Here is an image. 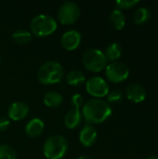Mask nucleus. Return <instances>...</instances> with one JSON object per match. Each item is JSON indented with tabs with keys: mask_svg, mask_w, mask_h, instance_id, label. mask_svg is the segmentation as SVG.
Masks as SVG:
<instances>
[{
	"mask_svg": "<svg viewBox=\"0 0 158 159\" xmlns=\"http://www.w3.org/2000/svg\"><path fill=\"white\" fill-rule=\"evenodd\" d=\"M129 75V67L122 61H111L105 67V75L113 83H121L125 81Z\"/></svg>",
	"mask_w": 158,
	"mask_h": 159,
	"instance_id": "nucleus-7",
	"label": "nucleus"
},
{
	"mask_svg": "<svg viewBox=\"0 0 158 159\" xmlns=\"http://www.w3.org/2000/svg\"><path fill=\"white\" fill-rule=\"evenodd\" d=\"M36 76L43 85L57 84L64 76V69L59 61H47L39 67Z\"/></svg>",
	"mask_w": 158,
	"mask_h": 159,
	"instance_id": "nucleus-2",
	"label": "nucleus"
},
{
	"mask_svg": "<svg viewBox=\"0 0 158 159\" xmlns=\"http://www.w3.org/2000/svg\"><path fill=\"white\" fill-rule=\"evenodd\" d=\"M82 113L78 108L72 107L64 116V125L69 129H74L79 127L82 122Z\"/></svg>",
	"mask_w": 158,
	"mask_h": 159,
	"instance_id": "nucleus-14",
	"label": "nucleus"
},
{
	"mask_svg": "<svg viewBox=\"0 0 158 159\" xmlns=\"http://www.w3.org/2000/svg\"><path fill=\"white\" fill-rule=\"evenodd\" d=\"M84 98L81 94L79 93H76V94H74L72 96V99H71V105L72 107H74V108H78V109H81L84 105Z\"/></svg>",
	"mask_w": 158,
	"mask_h": 159,
	"instance_id": "nucleus-24",
	"label": "nucleus"
},
{
	"mask_svg": "<svg viewBox=\"0 0 158 159\" xmlns=\"http://www.w3.org/2000/svg\"><path fill=\"white\" fill-rule=\"evenodd\" d=\"M98 138V131L97 129L89 124L85 125L79 133V142L82 145L86 147H90L92 146Z\"/></svg>",
	"mask_w": 158,
	"mask_h": 159,
	"instance_id": "nucleus-12",
	"label": "nucleus"
},
{
	"mask_svg": "<svg viewBox=\"0 0 158 159\" xmlns=\"http://www.w3.org/2000/svg\"><path fill=\"white\" fill-rule=\"evenodd\" d=\"M128 99L135 103L142 102L146 98V90L144 87L139 83H131L126 89Z\"/></svg>",
	"mask_w": 158,
	"mask_h": 159,
	"instance_id": "nucleus-11",
	"label": "nucleus"
},
{
	"mask_svg": "<svg viewBox=\"0 0 158 159\" xmlns=\"http://www.w3.org/2000/svg\"><path fill=\"white\" fill-rule=\"evenodd\" d=\"M29 111L30 108L26 102L18 101L12 102L9 105L7 109V115L9 119L13 121H20L28 116Z\"/></svg>",
	"mask_w": 158,
	"mask_h": 159,
	"instance_id": "nucleus-10",
	"label": "nucleus"
},
{
	"mask_svg": "<svg viewBox=\"0 0 158 159\" xmlns=\"http://www.w3.org/2000/svg\"><path fill=\"white\" fill-rule=\"evenodd\" d=\"M66 83L70 86H79L86 81L85 75L79 70H71L65 75Z\"/></svg>",
	"mask_w": 158,
	"mask_h": 159,
	"instance_id": "nucleus-18",
	"label": "nucleus"
},
{
	"mask_svg": "<svg viewBox=\"0 0 158 159\" xmlns=\"http://www.w3.org/2000/svg\"><path fill=\"white\" fill-rule=\"evenodd\" d=\"M111 105L102 99H90L82 107V116L89 125L101 124L106 121L112 115Z\"/></svg>",
	"mask_w": 158,
	"mask_h": 159,
	"instance_id": "nucleus-1",
	"label": "nucleus"
},
{
	"mask_svg": "<svg viewBox=\"0 0 158 159\" xmlns=\"http://www.w3.org/2000/svg\"><path fill=\"white\" fill-rule=\"evenodd\" d=\"M122 51H123V49H122L121 45L117 42H114V43H111L109 46H107V48H105V51L103 53H104L107 61H115L121 57Z\"/></svg>",
	"mask_w": 158,
	"mask_h": 159,
	"instance_id": "nucleus-17",
	"label": "nucleus"
},
{
	"mask_svg": "<svg viewBox=\"0 0 158 159\" xmlns=\"http://www.w3.org/2000/svg\"><path fill=\"white\" fill-rule=\"evenodd\" d=\"M0 159H17V153L10 145L0 144Z\"/></svg>",
	"mask_w": 158,
	"mask_h": 159,
	"instance_id": "nucleus-21",
	"label": "nucleus"
},
{
	"mask_svg": "<svg viewBox=\"0 0 158 159\" xmlns=\"http://www.w3.org/2000/svg\"><path fill=\"white\" fill-rule=\"evenodd\" d=\"M80 16V7L74 1L63 2L58 9V20L64 25L73 24Z\"/></svg>",
	"mask_w": 158,
	"mask_h": 159,
	"instance_id": "nucleus-6",
	"label": "nucleus"
},
{
	"mask_svg": "<svg viewBox=\"0 0 158 159\" xmlns=\"http://www.w3.org/2000/svg\"><path fill=\"white\" fill-rule=\"evenodd\" d=\"M86 89L89 95L96 99H102L109 93V85L101 76H92L86 82Z\"/></svg>",
	"mask_w": 158,
	"mask_h": 159,
	"instance_id": "nucleus-8",
	"label": "nucleus"
},
{
	"mask_svg": "<svg viewBox=\"0 0 158 159\" xmlns=\"http://www.w3.org/2000/svg\"><path fill=\"white\" fill-rule=\"evenodd\" d=\"M140 3L139 0H117L115 2L116 7H118V9H129L133 7H135L136 5H138Z\"/></svg>",
	"mask_w": 158,
	"mask_h": 159,
	"instance_id": "nucleus-23",
	"label": "nucleus"
},
{
	"mask_svg": "<svg viewBox=\"0 0 158 159\" xmlns=\"http://www.w3.org/2000/svg\"><path fill=\"white\" fill-rule=\"evenodd\" d=\"M25 134L31 138L39 137L45 130V123L38 117H34L25 125Z\"/></svg>",
	"mask_w": 158,
	"mask_h": 159,
	"instance_id": "nucleus-13",
	"label": "nucleus"
},
{
	"mask_svg": "<svg viewBox=\"0 0 158 159\" xmlns=\"http://www.w3.org/2000/svg\"><path fill=\"white\" fill-rule=\"evenodd\" d=\"M82 35L77 30H68L64 32L61 37V45L66 50H74L77 48L81 43Z\"/></svg>",
	"mask_w": 158,
	"mask_h": 159,
	"instance_id": "nucleus-9",
	"label": "nucleus"
},
{
	"mask_svg": "<svg viewBox=\"0 0 158 159\" xmlns=\"http://www.w3.org/2000/svg\"><path fill=\"white\" fill-rule=\"evenodd\" d=\"M43 102L45 105L49 108H57L61 105L63 102V97L60 92L50 90L44 94Z\"/></svg>",
	"mask_w": 158,
	"mask_h": 159,
	"instance_id": "nucleus-15",
	"label": "nucleus"
},
{
	"mask_svg": "<svg viewBox=\"0 0 158 159\" xmlns=\"http://www.w3.org/2000/svg\"><path fill=\"white\" fill-rule=\"evenodd\" d=\"M82 63L84 67L92 73H99L105 69L108 64V61L101 49L88 48L82 56Z\"/></svg>",
	"mask_w": 158,
	"mask_h": 159,
	"instance_id": "nucleus-5",
	"label": "nucleus"
},
{
	"mask_svg": "<svg viewBox=\"0 0 158 159\" xmlns=\"http://www.w3.org/2000/svg\"><path fill=\"white\" fill-rule=\"evenodd\" d=\"M151 18V11L148 7H142L137 8L133 13V21L137 25L146 23Z\"/></svg>",
	"mask_w": 158,
	"mask_h": 159,
	"instance_id": "nucleus-19",
	"label": "nucleus"
},
{
	"mask_svg": "<svg viewBox=\"0 0 158 159\" xmlns=\"http://www.w3.org/2000/svg\"><path fill=\"white\" fill-rule=\"evenodd\" d=\"M12 39L20 45H25L32 40V33L28 30L19 29L12 34Z\"/></svg>",
	"mask_w": 158,
	"mask_h": 159,
	"instance_id": "nucleus-20",
	"label": "nucleus"
},
{
	"mask_svg": "<svg viewBox=\"0 0 158 159\" xmlns=\"http://www.w3.org/2000/svg\"><path fill=\"white\" fill-rule=\"evenodd\" d=\"M67 139L59 134L49 136L43 144V154L47 159H61L68 151Z\"/></svg>",
	"mask_w": 158,
	"mask_h": 159,
	"instance_id": "nucleus-3",
	"label": "nucleus"
},
{
	"mask_svg": "<svg viewBox=\"0 0 158 159\" xmlns=\"http://www.w3.org/2000/svg\"><path fill=\"white\" fill-rule=\"evenodd\" d=\"M0 62H1V55H0Z\"/></svg>",
	"mask_w": 158,
	"mask_h": 159,
	"instance_id": "nucleus-28",
	"label": "nucleus"
},
{
	"mask_svg": "<svg viewBox=\"0 0 158 159\" xmlns=\"http://www.w3.org/2000/svg\"><path fill=\"white\" fill-rule=\"evenodd\" d=\"M110 23L115 30H122L126 25V17L122 10L115 8L110 15Z\"/></svg>",
	"mask_w": 158,
	"mask_h": 159,
	"instance_id": "nucleus-16",
	"label": "nucleus"
},
{
	"mask_svg": "<svg viewBox=\"0 0 158 159\" xmlns=\"http://www.w3.org/2000/svg\"><path fill=\"white\" fill-rule=\"evenodd\" d=\"M107 102L109 103H117L119 102L122 101L123 98V94L119 89H115L112 91H109V93L107 94Z\"/></svg>",
	"mask_w": 158,
	"mask_h": 159,
	"instance_id": "nucleus-22",
	"label": "nucleus"
},
{
	"mask_svg": "<svg viewBox=\"0 0 158 159\" xmlns=\"http://www.w3.org/2000/svg\"><path fill=\"white\" fill-rule=\"evenodd\" d=\"M77 159H92L90 157H88V156H81V157H79Z\"/></svg>",
	"mask_w": 158,
	"mask_h": 159,
	"instance_id": "nucleus-26",
	"label": "nucleus"
},
{
	"mask_svg": "<svg viewBox=\"0 0 158 159\" xmlns=\"http://www.w3.org/2000/svg\"><path fill=\"white\" fill-rule=\"evenodd\" d=\"M9 125H10V121L7 117H5V116L0 117V131L7 130Z\"/></svg>",
	"mask_w": 158,
	"mask_h": 159,
	"instance_id": "nucleus-25",
	"label": "nucleus"
},
{
	"mask_svg": "<svg viewBox=\"0 0 158 159\" xmlns=\"http://www.w3.org/2000/svg\"><path fill=\"white\" fill-rule=\"evenodd\" d=\"M146 159H158V157H156V156H151V157H147Z\"/></svg>",
	"mask_w": 158,
	"mask_h": 159,
	"instance_id": "nucleus-27",
	"label": "nucleus"
},
{
	"mask_svg": "<svg viewBox=\"0 0 158 159\" xmlns=\"http://www.w3.org/2000/svg\"><path fill=\"white\" fill-rule=\"evenodd\" d=\"M57 27L56 20L48 14H38L33 18L30 23L31 33L39 37L50 35L56 31Z\"/></svg>",
	"mask_w": 158,
	"mask_h": 159,
	"instance_id": "nucleus-4",
	"label": "nucleus"
}]
</instances>
